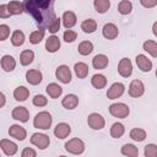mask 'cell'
<instances>
[{
    "mask_svg": "<svg viewBox=\"0 0 157 157\" xmlns=\"http://www.w3.org/2000/svg\"><path fill=\"white\" fill-rule=\"evenodd\" d=\"M61 20H63V25L66 29H71L77 22V17H76L75 12H72V11H65L63 13Z\"/></svg>",
    "mask_w": 157,
    "mask_h": 157,
    "instance_id": "ac0fdd59",
    "label": "cell"
},
{
    "mask_svg": "<svg viewBox=\"0 0 157 157\" xmlns=\"http://www.w3.org/2000/svg\"><path fill=\"white\" fill-rule=\"evenodd\" d=\"M124 91H125L124 83H121V82H114V83L108 88V91H107V97H108V99H117V98H119V97L123 96Z\"/></svg>",
    "mask_w": 157,
    "mask_h": 157,
    "instance_id": "ba28073f",
    "label": "cell"
},
{
    "mask_svg": "<svg viewBox=\"0 0 157 157\" xmlns=\"http://www.w3.org/2000/svg\"><path fill=\"white\" fill-rule=\"evenodd\" d=\"M118 72L123 77H129L131 75V72H132V64H131L130 59H128V58L120 59V61L118 64Z\"/></svg>",
    "mask_w": 157,
    "mask_h": 157,
    "instance_id": "30bf717a",
    "label": "cell"
},
{
    "mask_svg": "<svg viewBox=\"0 0 157 157\" xmlns=\"http://www.w3.org/2000/svg\"><path fill=\"white\" fill-rule=\"evenodd\" d=\"M44 29H42V28H39V29H37V31H33L31 34H29V43H32V44H38V43H40L42 42V39L44 38Z\"/></svg>",
    "mask_w": 157,
    "mask_h": 157,
    "instance_id": "74e56055",
    "label": "cell"
},
{
    "mask_svg": "<svg viewBox=\"0 0 157 157\" xmlns=\"http://www.w3.org/2000/svg\"><path fill=\"white\" fill-rule=\"evenodd\" d=\"M74 70H75V74L78 78H85L88 75V65L82 63V61L76 63L74 66Z\"/></svg>",
    "mask_w": 157,
    "mask_h": 157,
    "instance_id": "4316f807",
    "label": "cell"
},
{
    "mask_svg": "<svg viewBox=\"0 0 157 157\" xmlns=\"http://www.w3.org/2000/svg\"><path fill=\"white\" fill-rule=\"evenodd\" d=\"M33 59H34V53H33L32 50H29V49L23 50V52L21 53V55H20V63H21V65H23V66L29 65V64L33 61Z\"/></svg>",
    "mask_w": 157,
    "mask_h": 157,
    "instance_id": "1f68e13d",
    "label": "cell"
},
{
    "mask_svg": "<svg viewBox=\"0 0 157 157\" xmlns=\"http://www.w3.org/2000/svg\"><path fill=\"white\" fill-rule=\"evenodd\" d=\"M42 78H43V75H42V72H40L39 70H37V69H31V70H28V71L26 72V81H27L29 85L36 86V85H38V83L42 82Z\"/></svg>",
    "mask_w": 157,
    "mask_h": 157,
    "instance_id": "2e32d148",
    "label": "cell"
},
{
    "mask_svg": "<svg viewBox=\"0 0 157 157\" xmlns=\"http://www.w3.org/2000/svg\"><path fill=\"white\" fill-rule=\"evenodd\" d=\"M129 136L130 139H132L134 141H137V142H141L146 139V131L141 128H134L130 130L129 132Z\"/></svg>",
    "mask_w": 157,
    "mask_h": 157,
    "instance_id": "f1b7e54d",
    "label": "cell"
},
{
    "mask_svg": "<svg viewBox=\"0 0 157 157\" xmlns=\"http://www.w3.org/2000/svg\"><path fill=\"white\" fill-rule=\"evenodd\" d=\"M109 113L115 118L124 119L129 115L130 109L125 103H113L109 105Z\"/></svg>",
    "mask_w": 157,
    "mask_h": 157,
    "instance_id": "277c9868",
    "label": "cell"
},
{
    "mask_svg": "<svg viewBox=\"0 0 157 157\" xmlns=\"http://www.w3.org/2000/svg\"><path fill=\"white\" fill-rule=\"evenodd\" d=\"M135 61H136L137 67H139L141 71H144V72H148V71H151V69H152V61H151L146 55H144V54H139V55H136Z\"/></svg>",
    "mask_w": 157,
    "mask_h": 157,
    "instance_id": "9a60e30c",
    "label": "cell"
},
{
    "mask_svg": "<svg viewBox=\"0 0 157 157\" xmlns=\"http://www.w3.org/2000/svg\"><path fill=\"white\" fill-rule=\"evenodd\" d=\"M93 6H94V10L98 13H104V12H107L109 10L110 1L109 0H94L93 1Z\"/></svg>",
    "mask_w": 157,
    "mask_h": 157,
    "instance_id": "f546056e",
    "label": "cell"
},
{
    "mask_svg": "<svg viewBox=\"0 0 157 157\" xmlns=\"http://www.w3.org/2000/svg\"><path fill=\"white\" fill-rule=\"evenodd\" d=\"M9 135L16 140H20V141H23L26 137H27V131L23 126L21 125H17V124H13L10 126L9 129Z\"/></svg>",
    "mask_w": 157,
    "mask_h": 157,
    "instance_id": "5bb4252c",
    "label": "cell"
},
{
    "mask_svg": "<svg viewBox=\"0 0 157 157\" xmlns=\"http://www.w3.org/2000/svg\"><path fill=\"white\" fill-rule=\"evenodd\" d=\"M53 5V1L47 0H27L23 2V10L32 15V17L36 20L37 25L40 26L42 29H48L56 18Z\"/></svg>",
    "mask_w": 157,
    "mask_h": 157,
    "instance_id": "6da1fadb",
    "label": "cell"
},
{
    "mask_svg": "<svg viewBox=\"0 0 157 157\" xmlns=\"http://www.w3.org/2000/svg\"><path fill=\"white\" fill-rule=\"evenodd\" d=\"M91 83H92V86L94 88L102 90V88H104L107 86V77L104 75H102V74H96V75L92 76Z\"/></svg>",
    "mask_w": 157,
    "mask_h": 157,
    "instance_id": "603a6c76",
    "label": "cell"
},
{
    "mask_svg": "<svg viewBox=\"0 0 157 157\" xmlns=\"http://www.w3.org/2000/svg\"><path fill=\"white\" fill-rule=\"evenodd\" d=\"M7 9H9L11 16L12 15H20V13L23 12V2H21V1H10L7 4Z\"/></svg>",
    "mask_w": 157,
    "mask_h": 157,
    "instance_id": "836d02e7",
    "label": "cell"
},
{
    "mask_svg": "<svg viewBox=\"0 0 157 157\" xmlns=\"http://www.w3.org/2000/svg\"><path fill=\"white\" fill-rule=\"evenodd\" d=\"M32 102H33V105L40 108V107L47 105V103H48V98H45V96H43V94H36Z\"/></svg>",
    "mask_w": 157,
    "mask_h": 157,
    "instance_id": "ab89813d",
    "label": "cell"
},
{
    "mask_svg": "<svg viewBox=\"0 0 157 157\" xmlns=\"http://www.w3.org/2000/svg\"><path fill=\"white\" fill-rule=\"evenodd\" d=\"M28 96H29V90L27 87H25V86H18V87H16L13 90V97L18 102L26 101L28 98Z\"/></svg>",
    "mask_w": 157,
    "mask_h": 157,
    "instance_id": "d4e9b609",
    "label": "cell"
},
{
    "mask_svg": "<svg viewBox=\"0 0 157 157\" xmlns=\"http://www.w3.org/2000/svg\"><path fill=\"white\" fill-rule=\"evenodd\" d=\"M145 92V85L140 80H132L129 85V96L132 98L141 97Z\"/></svg>",
    "mask_w": 157,
    "mask_h": 157,
    "instance_id": "52a82bcc",
    "label": "cell"
},
{
    "mask_svg": "<svg viewBox=\"0 0 157 157\" xmlns=\"http://www.w3.org/2000/svg\"><path fill=\"white\" fill-rule=\"evenodd\" d=\"M53 123V118L50 115L49 112H39L34 119H33V126L37 129H42V130H48L52 126Z\"/></svg>",
    "mask_w": 157,
    "mask_h": 157,
    "instance_id": "7a4b0ae2",
    "label": "cell"
},
{
    "mask_svg": "<svg viewBox=\"0 0 157 157\" xmlns=\"http://www.w3.org/2000/svg\"><path fill=\"white\" fill-rule=\"evenodd\" d=\"M6 103V98H5V94L2 92H0V108H2Z\"/></svg>",
    "mask_w": 157,
    "mask_h": 157,
    "instance_id": "7dc6e473",
    "label": "cell"
},
{
    "mask_svg": "<svg viewBox=\"0 0 157 157\" xmlns=\"http://www.w3.org/2000/svg\"><path fill=\"white\" fill-rule=\"evenodd\" d=\"M12 118L17 121H21V123H26L28 121L29 119V112L26 107H15L12 109V113H11Z\"/></svg>",
    "mask_w": 157,
    "mask_h": 157,
    "instance_id": "4fadbf2b",
    "label": "cell"
},
{
    "mask_svg": "<svg viewBox=\"0 0 157 157\" xmlns=\"http://www.w3.org/2000/svg\"><path fill=\"white\" fill-rule=\"evenodd\" d=\"M45 91H47L48 96H49L50 98H53V99L59 98V97H60V94L63 93V88H61V87H60L58 83H55V82L49 83V85L47 86Z\"/></svg>",
    "mask_w": 157,
    "mask_h": 157,
    "instance_id": "cb8c5ba5",
    "label": "cell"
},
{
    "mask_svg": "<svg viewBox=\"0 0 157 157\" xmlns=\"http://www.w3.org/2000/svg\"><path fill=\"white\" fill-rule=\"evenodd\" d=\"M77 50H78V53H80L81 55H88V54H91L92 50H93V44H92V42H90V40H83V42H81V43L78 44Z\"/></svg>",
    "mask_w": 157,
    "mask_h": 157,
    "instance_id": "d590c367",
    "label": "cell"
},
{
    "mask_svg": "<svg viewBox=\"0 0 157 157\" xmlns=\"http://www.w3.org/2000/svg\"><path fill=\"white\" fill-rule=\"evenodd\" d=\"M140 4L142 5V6H145V7H153V6H156L157 5V1L156 0H153V1H144V0H141L140 1Z\"/></svg>",
    "mask_w": 157,
    "mask_h": 157,
    "instance_id": "bcb514c9",
    "label": "cell"
},
{
    "mask_svg": "<svg viewBox=\"0 0 157 157\" xmlns=\"http://www.w3.org/2000/svg\"><path fill=\"white\" fill-rule=\"evenodd\" d=\"M56 78L63 83H69L71 81V71L67 65H60L55 70Z\"/></svg>",
    "mask_w": 157,
    "mask_h": 157,
    "instance_id": "9c48e42d",
    "label": "cell"
},
{
    "mask_svg": "<svg viewBox=\"0 0 157 157\" xmlns=\"http://www.w3.org/2000/svg\"><path fill=\"white\" fill-rule=\"evenodd\" d=\"M81 29L85 33H93L97 29V22L93 18H86L81 23Z\"/></svg>",
    "mask_w": 157,
    "mask_h": 157,
    "instance_id": "83f0119b",
    "label": "cell"
},
{
    "mask_svg": "<svg viewBox=\"0 0 157 157\" xmlns=\"http://www.w3.org/2000/svg\"><path fill=\"white\" fill-rule=\"evenodd\" d=\"M120 152H121V155H124L126 157H139V148L132 144L123 145Z\"/></svg>",
    "mask_w": 157,
    "mask_h": 157,
    "instance_id": "484cf974",
    "label": "cell"
},
{
    "mask_svg": "<svg viewBox=\"0 0 157 157\" xmlns=\"http://www.w3.org/2000/svg\"><path fill=\"white\" fill-rule=\"evenodd\" d=\"M156 28H157V22H155L153 23V27H152V32H153L155 36H157V29Z\"/></svg>",
    "mask_w": 157,
    "mask_h": 157,
    "instance_id": "c3c4849f",
    "label": "cell"
},
{
    "mask_svg": "<svg viewBox=\"0 0 157 157\" xmlns=\"http://www.w3.org/2000/svg\"><path fill=\"white\" fill-rule=\"evenodd\" d=\"M71 132V126L66 123H59L54 128V135L58 139H66Z\"/></svg>",
    "mask_w": 157,
    "mask_h": 157,
    "instance_id": "e0dca14e",
    "label": "cell"
},
{
    "mask_svg": "<svg viewBox=\"0 0 157 157\" xmlns=\"http://www.w3.org/2000/svg\"><path fill=\"white\" fill-rule=\"evenodd\" d=\"M85 148H86L85 142L78 137H72L69 141H66V144H65V150L72 155H81V153H83Z\"/></svg>",
    "mask_w": 157,
    "mask_h": 157,
    "instance_id": "3957f363",
    "label": "cell"
},
{
    "mask_svg": "<svg viewBox=\"0 0 157 157\" xmlns=\"http://www.w3.org/2000/svg\"><path fill=\"white\" fill-rule=\"evenodd\" d=\"M102 34H103V37H104L105 39L113 40V39H115V38L118 37L119 29H118V27H117L114 23L108 22V23H105V25L103 26V28H102Z\"/></svg>",
    "mask_w": 157,
    "mask_h": 157,
    "instance_id": "7c38bea8",
    "label": "cell"
},
{
    "mask_svg": "<svg viewBox=\"0 0 157 157\" xmlns=\"http://www.w3.org/2000/svg\"><path fill=\"white\" fill-rule=\"evenodd\" d=\"M77 38V33L72 29H66L63 34V39L66 42V43H72L75 39Z\"/></svg>",
    "mask_w": 157,
    "mask_h": 157,
    "instance_id": "60d3db41",
    "label": "cell"
},
{
    "mask_svg": "<svg viewBox=\"0 0 157 157\" xmlns=\"http://www.w3.org/2000/svg\"><path fill=\"white\" fill-rule=\"evenodd\" d=\"M31 144L36 147H38L39 150H45L49 144H50V139L48 135L45 134H40V132H34L31 136Z\"/></svg>",
    "mask_w": 157,
    "mask_h": 157,
    "instance_id": "5b68a950",
    "label": "cell"
},
{
    "mask_svg": "<svg viewBox=\"0 0 157 157\" xmlns=\"http://www.w3.org/2000/svg\"><path fill=\"white\" fill-rule=\"evenodd\" d=\"M59 28H60V18L59 17H56L55 20H54V22L49 26V28H48V31L50 32V33H56L58 31H59Z\"/></svg>",
    "mask_w": 157,
    "mask_h": 157,
    "instance_id": "7bdbcfd3",
    "label": "cell"
},
{
    "mask_svg": "<svg viewBox=\"0 0 157 157\" xmlns=\"http://www.w3.org/2000/svg\"><path fill=\"white\" fill-rule=\"evenodd\" d=\"M144 50L147 52L152 58H156L157 56V42L156 40H146L142 45Z\"/></svg>",
    "mask_w": 157,
    "mask_h": 157,
    "instance_id": "e575fe53",
    "label": "cell"
},
{
    "mask_svg": "<svg viewBox=\"0 0 157 157\" xmlns=\"http://www.w3.org/2000/svg\"><path fill=\"white\" fill-rule=\"evenodd\" d=\"M10 16H11V13L7 9V4L0 5V18H9Z\"/></svg>",
    "mask_w": 157,
    "mask_h": 157,
    "instance_id": "f6af8a7d",
    "label": "cell"
},
{
    "mask_svg": "<svg viewBox=\"0 0 157 157\" xmlns=\"http://www.w3.org/2000/svg\"><path fill=\"white\" fill-rule=\"evenodd\" d=\"M61 104L65 109H75L77 105H78V97L74 93H70V94H66L63 101H61Z\"/></svg>",
    "mask_w": 157,
    "mask_h": 157,
    "instance_id": "ffe728a7",
    "label": "cell"
},
{
    "mask_svg": "<svg viewBox=\"0 0 157 157\" xmlns=\"http://www.w3.org/2000/svg\"><path fill=\"white\" fill-rule=\"evenodd\" d=\"M87 124L93 130H101V129L104 128L105 120H104V118L101 114H98V113H91L88 115V118H87Z\"/></svg>",
    "mask_w": 157,
    "mask_h": 157,
    "instance_id": "8992f818",
    "label": "cell"
},
{
    "mask_svg": "<svg viewBox=\"0 0 157 157\" xmlns=\"http://www.w3.org/2000/svg\"><path fill=\"white\" fill-rule=\"evenodd\" d=\"M0 147H1L2 152H4L6 156H13V155H16V152L18 151V146H17L13 141H11V140H9V139H2V140H0Z\"/></svg>",
    "mask_w": 157,
    "mask_h": 157,
    "instance_id": "8fae6325",
    "label": "cell"
},
{
    "mask_svg": "<svg viewBox=\"0 0 157 157\" xmlns=\"http://www.w3.org/2000/svg\"><path fill=\"white\" fill-rule=\"evenodd\" d=\"M25 39H26V37L22 31L17 29V31H13V33L11 34V43L15 47H21L25 43Z\"/></svg>",
    "mask_w": 157,
    "mask_h": 157,
    "instance_id": "4dcf8cb0",
    "label": "cell"
},
{
    "mask_svg": "<svg viewBox=\"0 0 157 157\" xmlns=\"http://www.w3.org/2000/svg\"><path fill=\"white\" fill-rule=\"evenodd\" d=\"M0 65H1V67L4 69V71L10 72V71H12V70L16 67V60L13 59V56L6 54V55H4V56L1 58Z\"/></svg>",
    "mask_w": 157,
    "mask_h": 157,
    "instance_id": "7402d4cb",
    "label": "cell"
},
{
    "mask_svg": "<svg viewBox=\"0 0 157 157\" xmlns=\"http://www.w3.org/2000/svg\"><path fill=\"white\" fill-rule=\"evenodd\" d=\"M10 36V27L7 25H0V40L7 39Z\"/></svg>",
    "mask_w": 157,
    "mask_h": 157,
    "instance_id": "b9f144b4",
    "label": "cell"
},
{
    "mask_svg": "<svg viewBox=\"0 0 157 157\" xmlns=\"http://www.w3.org/2000/svg\"><path fill=\"white\" fill-rule=\"evenodd\" d=\"M124 132H125V128H124V125L121 124V123H114L113 125H112V128H110V136L112 137H114V139H119V137H121L123 135H124Z\"/></svg>",
    "mask_w": 157,
    "mask_h": 157,
    "instance_id": "d6a6232c",
    "label": "cell"
},
{
    "mask_svg": "<svg viewBox=\"0 0 157 157\" xmlns=\"http://www.w3.org/2000/svg\"><path fill=\"white\" fill-rule=\"evenodd\" d=\"M58 157H66V156H58Z\"/></svg>",
    "mask_w": 157,
    "mask_h": 157,
    "instance_id": "681fc988",
    "label": "cell"
},
{
    "mask_svg": "<svg viewBox=\"0 0 157 157\" xmlns=\"http://www.w3.org/2000/svg\"><path fill=\"white\" fill-rule=\"evenodd\" d=\"M145 157H157V146L155 144H148L144 150Z\"/></svg>",
    "mask_w": 157,
    "mask_h": 157,
    "instance_id": "f35d334b",
    "label": "cell"
},
{
    "mask_svg": "<svg viewBox=\"0 0 157 157\" xmlns=\"http://www.w3.org/2000/svg\"><path fill=\"white\" fill-rule=\"evenodd\" d=\"M45 49L49 53H55L60 49V39L56 36H49V38L45 40Z\"/></svg>",
    "mask_w": 157,
    "mask_h": 157,
    "instance_id": "44dd1931",
    "label": "cell"
},
{
    "mask_svg": "<svg viewBox=\"0 0 157 157\" xmlns=\"http://www.w3.org/2000/svg\"><path fill=\"white\" fill-rule=\"evenodd\" d=\"M21 157H37V152L32 147H26L22 150Z\"/></svg>",
    "mask_w": 157,
    "mask_h": 157,
    "instance_id": "ee69618b",
    "label": "cell"
},
{
    "mask_svg": "<svg viewBox=\"0 0 157 157\" xmlns=\"http://www.w3.org/2000/svg\"><path fill=\"white\" fill-rule=\"evenodd\" d=\"M131 10H132V4L129 0H121L118 4V11L120 15H128L131 12Z\"/></svg>",
    "mask_w": 157,
    "mask_h": 157,
    "instance_id": "8d00e7d4",
    "label": "cell"
},
{
    "mask_svg": "<svg viewBox=\"0 0 157 157\" xmlns=\"http://www.w3.org/2000/svg\"><path fill=\"white\" fill-rule=\"evenodd\" d=\"M108 63H109V59L107 55L104 54H97L93 56L92 59V66L97 70H103L108 66Z\"/></svg>",
    "mask_w": 157,
    "mask_h": 157,
    "instance_id": "d6986e66",
    "label": "cell"
}]
</instances>
